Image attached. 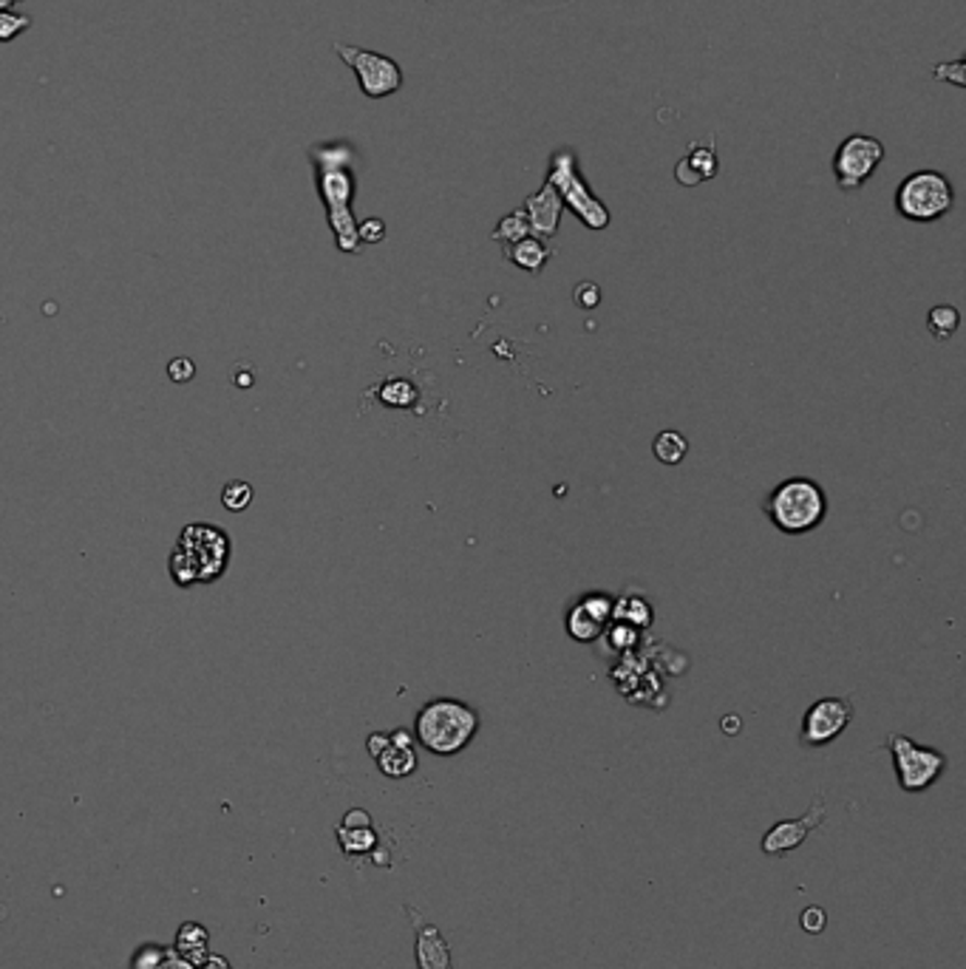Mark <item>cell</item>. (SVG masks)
<instances>
[{
    "mask_svg": "<svg viewBox=\"0 0 966 969\" xmlns=\"http://www.w3.org/2000/svg\"><path fill=\"white\" fill-rule=\"evenodd\" d=\"M765 513L780 533L805 536L817 531L828 517V494L808 476L780 482L765 499Z\"/></svg>",
    "mask_w": 966,
    "mask_h": 969,
    "instance_id": "cell-4",
    "label": "cell"
},
{
    "mask_svg": "<svg viewBox=\"0 0 966 969\" xmlns=\"http://www.w3.org/2000/svg\"><path fill=\"white\" fill-rule=\"evenodd\" d=\"M156 969H193V964L191 961H182V958L179 956H168V958H162V964H159V967Z\"/></svg>",
    "mask_w": 966,
    "mask_h": 969,
    "instance_id": "cell-33",
    "label": "cell"
},
{
    "mask_svg": "<svg viewBox=\"0 0 966 969\" xmlns=\"http://www.w3.org/2000/svg\"><path fill=\"white\" fill-rule=\"evenodd\" d=\"M547 182L556 187V193L562 196V205L570 207L576 216L581 219V225L590 227V230H607L609 227V210L607 205L590 191V184L584 182L579 170V159L572 150H556L551 156V170H547Z\"/></svg>",
    "mask_w": 966,
    "mask_h": 969,
    "instance_id": "cell-5",
    "label": "cell"
},
{
    "mask_svg": "<svg viewBox=\"0 0 966 969\" xmlns=\"http://www.w3.org/2000/svg\"><path fill=\"white\" fill-rule=\"evenodd\" d=\"M340 825H346V828H369V825H372V816H369L363 808H354V811H349V814L343 816Z\"/></svg>",
    "mask_w": 966,
    "mask_h": 969,
    "instance_id": "cell-30",
    "label": "cell"
},
{
    "mask_svg": "<svg viewBox=\"0 0 966 969\" xmlns=\"http://www.w3.org/2000/svg\"><path fill=\"white\" fill-rule=\"evenodd\" d=\"M386 746H388V735H383V731H374V735L366 740V749L372 758H377Z\"/></svg>",
    "mask_w": 966,
    "mask_h": 969,
    "instance_id": "cell-31",
    "label": "cell"
},
{
    "mask_svg": "<svg viewBox=\"0 0 966 969\" xmlns=\"http://www.w3.org/2000/svg\"><path fill=\"white\" fill-rule=\"evenodd\" d=\"M825 814H828L825 797H822V794H817L811 802V808H808V811H805L799 820L776 822L774 828L762 836V845H760L762 853H769V857H780V853L797 850L799 845H802L805 839L813 834V831L825 825Z\"/></svg>",
    "mask_w": 966,
    "mask_h": 969,
    "instance_id": "cell-11",
    "label": "cell"
},
{
    "mask_svg": "<svg viewBox=\"0 0 966 969\" xmlns=\"http://www.w3.org/2000/svg\"><path fill=\"white\" fill-rule=\"evenodd\" d=\"M168 375L173 383H188L193 380V375H196V366H193L191 358H177V361H170Z\"/></svg>",
    "mask_w": 966,
    "mask_h": 969,
    "instance_id": "cell-29",
    "label": "cell"
},
{
    "mask_svg": "<svg viewBox=\"0 0 966 969\" xmlns=\"http://www.w3.org/2000/svg\"><path fill=\"white\" fill-rule=\"evenodd\" d=\"M964 69H966V63L964 60H955V63H946V65H939V69H935V80H944V83H955L958 85V88H964Z\"/></svg>",
    "mask_w": 966,
    "mask_h": 969,
    "instance_id": "cell-28",
    "label": "cell"
},
{
    "mask_svg": "<svg viewBox=\"0 0 966 969\" xmlns=\"http://www.w3.org/2000/svg\"><path fill=\"white\" fill-rule=\"evenodd\" d=\"M310 159L315 165L318 179V196L326 207L331 233L338 241L340 253H358V219L352 213V198L358 191L354 179V148L346 142H321L312 145Z\"/></svg>",
    "mask_w": 966,
    "mask_h": 969,
    "instance_id": "cell-1",
    "label": "cell"
},
{
    "mask_svg": "<svg viewBox=\"0 0 966 969\" xmlns=\"http://www.w3.org/2000/svg\"><path fill=\"white\" fill-rule=\"evenodd\" d=\"M953 184L939 170H916L896 191V210L907 221H939L953 210Z\"/></svg>",
    "mask_w": 966,
    "mask_h": 969,
    "instance_id": "cell-6",
    "label": "cell"
},
{
    "mask_svg": "<svg viewBox=\"0 0 966 969\" xmlns=\"http://www.w3.org/2000/svg\"><path fill=\"white\" fill-rule=\"evenodd\" d=\"M720 162H717V154H714L712 145H691L689 156H686L684 162L677 165V182L691 187V184H700L705 179L717 177Z\"/></svg>",
    "mask_w": 966,
    "mask_h": 969,
    "instance_id": "cell-16",
    "label": "cell"
},
{
    "mask_svg": "<svg viewBox=\"0 0 966 969\" xmlns=\"http://www.w3.org/2000/svg\"><path fill=\"white\" fill-rule=\"evenodd\" d=\"M17 3H23V0H0V12H9V9H14Z\"/></svg>",
    "mask_w": 966,
    "mask_h": 969,
    "instance_id": "cell-35",
    "label": "cell"
},
{
    "mask_svg": "<svg viewBox=\"0 0 966 969\" xmlns=\"http://www.w3.org/2000/svg\"><path fill=\"white\" fill-rule=\"evenodd\" d=\"M32 28V17L23 12H0V43H9L14 40L17 35L28 32Z\"/></svg>",
    "mask_w": 966,
    "mask_h": 969,
    "instance_id": "cell-24",
    "label": "cell"
},
{
    "mask_svg": "<svg viewBox=\"0 0 966 969\" xmlns=\"http://www.w3.org/2000/svg\"><path fill=\"white\" fill-rule=\"evenodd\" d=\"M250 502H253V485H247L244 480L227 482L225 490H221V505H225L227 510L241 513V510L250 508Z\"/></svg>",
    "mask_w": 966,
    "mask_h": 969,
    "instance_id": "cell-23",
    "label": "cell"
},
{
    "mask_svg": "<svg viewBox=\"0 0 966 969\" xmlns=\"http://www.w3.org/2000/svg\"><path fill=\"white\" fill-rule=\"evenodd\" d=\"M358 239H360V244H381V241L386 239V221L383 219L360 221Z\"/></svg>",
    "mask_w": 966,
    "mask_h": 969,
    "instance_id": "cell-26",
    "label": "cell"
},
{
    "mask_svg": "<svg viewBox=\"0 0 966 969\" xmlns=\"http://www.w3.org/2000/svg\"><path fill=\"white\" fill-rule=\"evenodd\" d=\"M958 326H961V312L950 304L932 306L930 315H927V329H930L932 338L941 340V343L953 338V335L958 332Z\"/></svg>",
    "mask_w": 966,
    "mask_h": 969,
    "instance_id": "cell-19",
    "label": "cell"
},
{
    "mask_svg": "<svg viewBox=\"0 0 966 969\" xmlns=\"http://www.w3.org/2000/svg\"><path fill=\"white\" fill-rule=\"evenodd\" d=\"M335 54L354 71L360 92L366 94V97L383 99L402 88V69L391 57L358 49V46H349V43H335Z\"/></svg>",
    "mask_w": 966,
    "mask_h": 969,
    "instance_id": "cell-8",
    "label": "cell"
},
{
    "mask_svg": "<svg viewBox=\"0 0 966 969\" xmlns=\"http://www.w3.org/2000/svg\"><path fill=\"white\" fill-rule=\"evenodd\" d=\"M476 731H480L476 708L457 698H437L416 712L414 740L437 758H454L468 749Z\"/></svg>",
    "mask_w": 966,
    "mask_h": 969,
    "instance_id": "cell-3",
    "label": "cell"
},
{
    "mask_svg": "<svg viewBox=\"0 0 966 969\" xmlns=\"http://www.w3.org/2000/svg\"><path fill=\"white\" fill-rule=\"evenodd\" d=\"M374 760H377V768H381L386 777L391 779L411 777V774L416 772L414 737H411L406 729L391 731V735H388V746Z\"/></svg>",
    "mask_w": 966,
    "mask_h": 969,
    "instance_id": "cell-15",
    "label": "cell"
},
{
    "mask_svg": "<svg viewBox=\"0 0 966 969\" xmlns=\"http://www.w3.org/2000/svg\"><path fill=\"white\" fill-rule=\"evenodd\" d=\"M524 216H528V225H530V235H536L542 241H551L553 235L558 233V225H562V213H565V205H562V196L556 193L551 182L542 184V191L530 193L524 198Z\"/></svg>",
    "mask_w": 966,
    "mask_h": 969,
    "instance_id": "cell-13",
    "label": "cell"
},
{
    "mask_svg": "<svg viewBox=\"0 0 966 969\" xmlns=\"http://www.w3.org/2000/svg\"><path fill=\"white\" fill-rule=\"evenodd\" d=\"M338 839H340V848H343L349 857L369 853V850L377 845V834H374L372 825H369V828H346V825H340Z\"/></svg>",
    "mask_w": 966,
    "mask_h": 969,
    "instance_id": "cell-22",
    "label": "cell"
},
{
    "mask_svg": "<svg viewBox=\"0 0 966 969\" xmlns=\"http://www.w3.org/2000/svg\"><path fill=\"white\" fill-rule=\"evenodd\" d=\"M613 595H584L567 613V632L581 644L599 641L613 621Z\"/></svg>",
    "mask_w": 966,
    "mask_h": 969,
    "instance_id": "cell-12",
    "label": "cell"
},
{
    "mask_svg": "<svg viewBox=\"0 0 966 969\" xmlns=\"http://www.w3.org/2000/svg\"><path fill=\"white\" fill-rule=\"evenodd\" d=\"M551 255L553 250L547 247V241L536 239V235H528V239L505 247V258L524 272H542L544 264L551 262Z\"/></svg>",
    "mask_w": 966,
    "mask_h": 969,
    "instance_id": "cell-17",
    "label": "cell"
},
{
    "mask_svg": "<svg viewBox=\"0 0 966 969\" xmlns=\"http://www.w3.org/2000/svg\"><path fill=\"white\" fill-rule=\"evenodd\" d=\"M159 964H162V956H159V953H154V949H148V953H145V956H142L140 961H136V967H140V969H156V967H159Z\"/></svg>",
    "mask_w": 966,
    "mask_h": 969,
    "instance_id": "cell-32",
    "label": "cell"
},
{
    "mask_svg": "<svg viewBox=\"0 0 966 969\" xmlns=\"http://www.w3.org/2000/svg\"><path fill=\"white\" fill-rule=\"evenodd\" d=\"M723 729H726V735H734V731L742 729V723L737 720V717H726V720H723Z\"/></svg>",
    "mask_w": 966,
    "mask_h": 969,
    "instance_id": "cell-34",
    "label": "cell"
},
{
    "mask_svg": "<svg viewBox=\"0 0 966 969\" xmlns=\"http://www.w3.org/2000/svg\"><path fill=\"white\" fill-rule=\"evenodd\" d=\"M854 723V703L847 698H819L802 717L799 743L805 749H822L833 743Z\"/></svg>",
    "mask_w": 966,
    "mask_h": 969,
    "instance_id": "cell-10",
    "label": "cell"
},
{
    "mask_svg": "<svg viewBox=\"0 0 966 969\" xmlns=\"http://www.w3.org/2000/svg\"><path fill=\"white\" fill-rule=\"evenodd\" d=\"M652 453H655V460L663 462V465H680L686 453H689V443H686V437L680 432L666 428L652 443Z\"/></svg>",
    "mask_w": 966,
    "mask_h": 969,
    "instance_id": "cell-18",
    "label": "cell"
},
{
    "mask_svg": "<svg viewBox=\"0 0 966 969\" xmlns=\"http://www.w3.org/2000/svg\"><path fill=\"white\" fill-rule=\"evenodd\" d=\"M884 749L893 754L898 788L907 794L927 791V788L935 786L941 779V774L946 772V758L941 751L916 743V740H910L907 735H887Z\"/></svg>",
    "mask_w": 966,
    "mask_h": 969,
    "instance_id": "cell-7",
    "label": "cell"
},
{
    "mask_svg": "<svg viewBox=\"0 0 966 969\" xmlns=\"http://www.w3.org/2000/svg\"><path fill=\"white\" fill-rule=\"evenodd\" d=\"M230 556H233V542L225 528L207 522L184 524L177 547L170 550L168 573L177 588L213 584L227 573Z\"/></svg>",
    "mask_w": 966,
    "mask_h": 969,
    "instance_id": "cell-2",
    "label": "cell"
},
{
    "mask_svg": "<svg viewBox=\"0 0 966 969\" xmlns=\"http://www.w3.org/2000/svg\"><path fill=\"white\" fill-rule=\"evenodd\" d=\"M572 301L581 306V310H595L601 304V287L595 281H581L576 290H572Z\"/></svg>",
    "mask_w": 966,
    "mask_h": 969,
    "instance_id": "cell-25",
    "label": "cell"
},
{
    "mask_svg": "<svg viewBox=\"0 0 966 969\" xmlns=\"http://www.w3.org/2000/svg\"><path fill=\"white\" fill-rule=\"evenodd\" d=\"M528 235H530V225H528V216H524L522 207L514 213H508V216H505V219H499V225L494 227V241H499V244H505V247H508V244H516V241L528 239Z\"/></svg>",
    "mask_w": 966,
    "mask_h": 969,
    "instance_id": "cell-20",
    "label": "cell"
},
{
    "mask_svg": "<svg viewBox=\"0 0 966 969\" xmlns=\"http://www.w3.org/2000/svg\"><path fill=\"white\" fill-rule=\"evenodd\" d=\"M613 621L629 623V627H649L652 607L643 598H624V602L613 604Z\"/></svg>",
    "mask_w": 966,
    "mask_h": 969,
    "instance_id": "cell-21",
    "label": "cell"
},
{
    "mask_svg": "<svg viewBox=\"0 0 966 969\" xmlns=\"http://www.w3.org/2000/svg\"><path fill=\"white\" fill-rule=\"evenodd\" d=\"M884 145L876 136L850 134L833 156V177L842 191H859L861 184L873 177V170L882 165Z\"/></svg>",
    "mask_w": 966,
    "mask_h": 969,
    "instance_id": "cell-9",
    "label": "cell"
},
{
    "mask_svg": "<svg viewBox=\"0 0 966 969\" xmlns=\"http://www.w3.org/2000/svg\"><path fill=\"white\" fill-rule=\"evenodd\" d=\"M406 913L414 921L416 969H451V947L445 942V935L439 933V928L420 919L414 907H406Z\"/></svg>",
    "mask_w": 966,
    "mask_h": 969,
    "instance_id": "cell-14",
    "label": "cell"
},
{
    "mask_svg": "<svg viewBox=\"0 0 966 969\" xmlns=\"http://www.w3.org/2000/svg\"><path fill=\"white\" fill-rule=\"evenodd\" d=\"M799 924H802L805 933L819 935V933H822V930H825V924H828L825 910H822V907H808V910H802V916H799Z\"/></svg>",
    "mask_w": 966,
    "mask_h": 969,
    "instance_id": "cell-27",
    "label": "cell"
}]
</instances>
